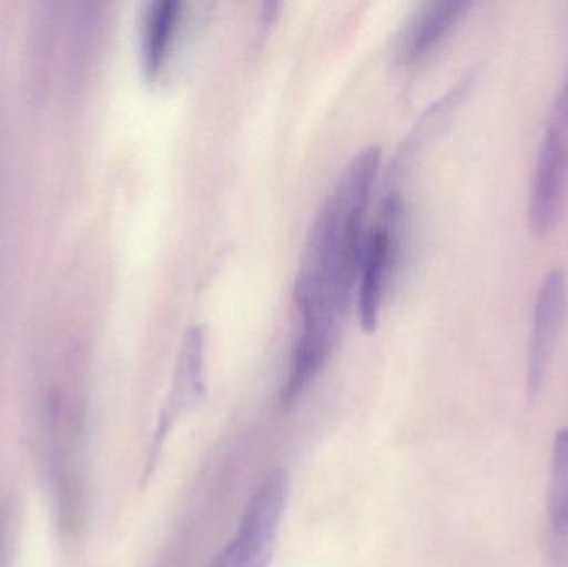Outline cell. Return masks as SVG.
Segmentation results:
<instances>
[{
  "label": "cell",
  "mask_w": 568,
  "mask_h": 567,
  "mask_svg": "<svg viewBox=\"0 0 568 567\" xmlns=\"http://www.w3.org/2000/svg\"><path fill=\"white\" fill-rule=\"evenodd\" d=\"M470 6L473 3L466 0H439L424 6L404 30L399 49L403 60L416 62L433 52L466 16Z\"/></svg>",
  "instance_id": "8992f818"
},
{
  "label": "cell",
  "mask_w": 568,
  "mask_h": 567,
  "mask_svg": "<svg viewBox=\"0 0 568 567\" xmlns=\"http://www.w3.org/2000/svg\"><path fill=\"white\" fill-rule=\"evenodd\" d=\"M549 523L556 541L568 546V428L557 432L550 462Z\"/></svg>",
  "instance_id": "ba28073f"
},
{
  "label": "cell",
  "mask_w": 568,
  "mask_h": 567,
  "mask_svg": "<svg viewBox=\"0 0 568 567\" xmlns=\"http://www.w3.org/2000/svg\"><path fill=\"white\" fill-rule=\"evenodd\" d=\"M180 19L182 3L176 0H155L150 3L142 36L143 67L149 79H155L162 72L173 47Z\"/></svg>",
  "instance_id": "52a82bcc"
},
{
  "label": "cell",
  "mask_w": 568,
  "mask_h": 567,
  "mask_svg": "<svg viewBox=\"0 0 568 567\" xmlns=\"http://www.w3.org/2000/svg\"><path fill=\"white\" fill-rule=\"evenodd\" d=\"M403 196L397 186H389L376 225L366 233L356 286V312L361 326L374 332L379 318L384 290L399 249Z\"/></svg>",
  "instance_id": "7a4b0ae2"
},
{
  "label": "cell",
  "mask_w": 568,
  "mask_h": 567,
  "mask_svg": "<svg viewBox=\"0 0 568 567\" xmlns=\"http://www.w3.org/2000/svg\"><path fill=\"white\" fill-rule=\"evenodd\" d=\"M205 336L199 326H193L186 333L176 358L175 373H173L172 388L166 396L165 405L159 416L155 438L150 446L149 459H146V475H150L159 458L160 449L165 445L170 429L175 426L183 416L189 415L200 399L205 395Z\"/></svg>",
  "instance_id": "277c9868"
},
{
  "label": "cell",
  "mask_w": 568,
  "mask_h": 567,
  "mask_svg": "<svg viewBox=\"0 0 568 567\" xmlns=\"http://www.w3.org/2000/svg\"><path fill=\"white\" fill-rule=\"evenodd\" d=\"M376 146L357 153L317 212L294 282L300 330L291 356L283 405L301 398L326 365L351 298L356 296L364 219L379 170Z\"/></svg>",
  "instance_id": "6da1fadb"
},
{
  "label": "cell",
  "mask_w": 568,
  "mask_h": 567,
  "mask_svg": "<svg viewBox=\"0 0 568 567\" xmlns=\"http://www.w3.org/2000/svg\"><path fill=\"white\" fill-rule=\"evenodd\" d=\"M568 193V126L550 119L537 156L529 222L540 235L559 223Z\"/></svg>",
  "instance_id": "3957f363"
},
{
  "label": "cell",
  "mask_w": 568,
  "mask_h": 567,
  "mask_svg": "<svg viewBox=\"0 0 568 567\" xmlns=\"http://www.w3.org/2000/svg\"><path fill=\"white\" fill-rule=\"evenodd\" d=\"M550 119L564 123L568 126V73L559 95H557L556 105H554L552 117Z\"/></svg>",
  "instance_id": "9c48e42d"
},
{
  "label": "cell",
  "mask_w": 568,
  "mask_h": 567,
  "mask_svg": "<svg viewBox=\"0 0 568 567\" xmlns=\"http://www.w3.org/2000/svg\"><path fill=\"white\" fill-rule=\"evenodd\" d=\"M567 315V279L562 270L547 273L534 310L532 336L527 358V389L537 396L546 383L547 372Z\"/></svg>",
  "instance_id": "5b68a950"
}]
</instances>
